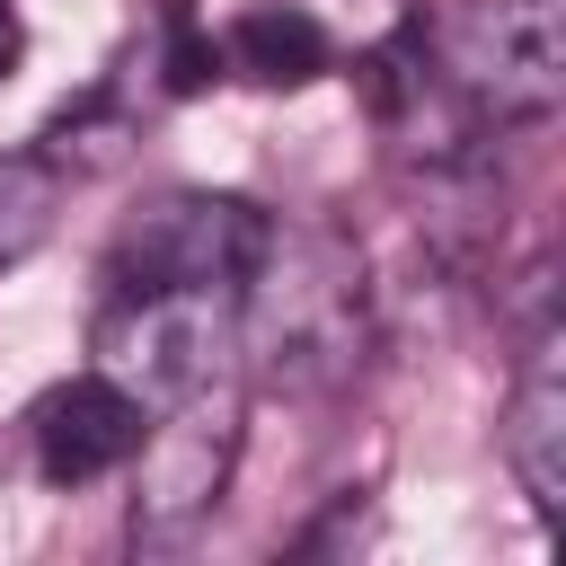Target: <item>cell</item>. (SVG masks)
I'll return each instance as SVG.
<instances>
[{
  "mask_svg": "<svg viewBox=\"0 0 566 566\" xmlns=\"http://www.w3.org/2000/svg\"><path fill=\"white\" fill-rule=\"evenodd\" d=\"M265 248V212L248 195L168 186L142 212H124L106 248V292H177V283H239Z\"/></svg>",
  "mask_w": 566,
  "mask_h": 566,
  "instance_id": "277c9868",
  "label": "cell"
},
{
  "mask_svg": "<svg viewBox=\"0 0 566 566\" xmlns=\"http://www.w3.org/2000/svg\"><path fill=\"white\" fill-rule=\"evenodd\" d=\"M53 203H62L53 159H35V150H0V265H18V256L53 230Z\"/></svg>",
  "mask_w": 566,
  "mask_h": 566,
  "instance_id": "9c48e42d",
  "label": "cell"
},
{
  "mask_svg": "<svg viewBox=\"0 0 566 566\" xmlns=\"http://www.w3.org/2000/svg\"><path fill=\"white\" fill-rule=\"evenodd\" d=\"M18 53H27V27H18V0H0V80L18 71Z\"/></svg>",
  "mask_w": 566,
  "mask_h": 566,
  "instance_id": "8fae6325",
  "label": "cell"
},
{
  "mask_svg": "<svg viewBox=\"0 0 566 566\" xmlns=\"http://www.w3.org/2000/svg\"><path fill=\"white\" fill-rule=\"evenodd\" d=\"M239 283H177V292H106L88 345H97V371L142 398V416L159 407H186L195 389L212 380H239V310H230Z\"/></svg>",
  "mask_w": 566,
  "mask_h": 566,
  "instance_id": "3957f363",
  "label": "cell"
},
{
  "mask_svg": "<svg viewBox=\"0 0 566 566\" xmlns=\"http://www.w3.org/2000/svg\"><path fill=\"white\" fill-rule=\"evenodd\" d=\"M239 460V380L195 389L186 407H159V424L142 433V495H133V531L142 539H177L221 504V478Z\"/></svg>",
  "mask_w": 566,
  "mask_h": 566,
  "instance_id": "5b68a950",
  "label": "cell"
},
{
  "mask_svg": "<svg viewBox=\"0 0 566 566\" xmlns=\"http://www.w3.org/2000/svg\"><path fill=\"white\" fill-rule=\"evenodd\" d=\"M230 310H239V363L292 398L345 389L371 354L363 256L318 221H265V248L248 256Z\"/></svg>",
  "mask_w": 566,
  "mask_h": 566,
  "instance_id": "6da1fadb",
  "label": "cell"
},
{
  "mask_svg": "<svg viewBox=\"0 0 566 566\" xmlns=\"http://www.w3.org/2000/svg\"><path fill=\"white\" fill-rule=\"evenodd\" d=\"M27 442H35V469L53 486H88V478H106L142 451V398H124L106 371H80V380L35 398Z\"/></svg>",
  "mask_w": 566,
  "mask_h": 566,
  "instance_id": "8992f818",
  "label": "cell"
},
{
  "mask_svg": "<svg viewBox=\"0 0 566 566\" xmlns=\"http://www.w3.org/2000/svg\"><path fill=\"white\" fill-rule=\"evenodd\" d=\"M221 71H239V80H256V88H310V80L327 71V35H318L310 9L265 0V9H239V18H230Z\"/></svg>",
  "mask_w": 566,
  "mask_h": 566,
  "instance_id": "ba28073f",
  "label": "cell"
},
{
  "mask_svg": "<svg viewBox=\"0 0 566 566\" xmlns=\"http://www.w3.org/2000/svg\"><path fill=\"white\" fill-rule=\"evenodd\" d=\"M442 88L495 133L539 124L566 97V0H451L442 18H416Z\"/></svg>",
  "mask_w": 566,
  "mask_h": 566,
  "instance_id": "7a4b0ae2",
  "label": "cell"
},
{
  "mask_svg": "<svg viewBox=\"0 0 566 566\" xmlns=\"http://www.w3.org/2000/svg\"><path fill=\"white\" fill-rule=\"evenodd\" d=\"M221 80V44L186 18V9H168V97H195V88H212Z\"/></svg>",
  "mask_w": 566,
  "mask_h": 566,
  "instance_id": "30bf717a",
  "label": "cell"
},
{
  "mask_svg": "<svg viewBox=\"0 0 566 566\" xmlns=\"http://www.w3.org/2000/svg\"><path fill=\"white\" fill-rule=\"evenodd\" d=\"M504 460H513L531 513L566 504V345L548 318L531 327V354H522L513 398H504Z\"/></svg>",
  "mask_w": 566,
  "mask_h": 566,
  "instance_id": "52a82bcc",
  "label": "cell"
}]
</instances>
